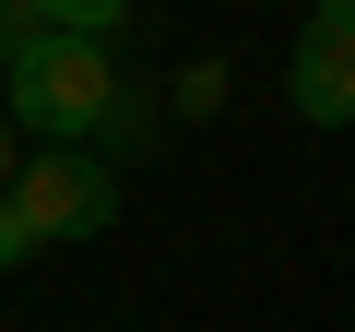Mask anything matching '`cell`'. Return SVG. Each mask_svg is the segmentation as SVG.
<instances>
[{
  "instance_id": "6da1fadb",
  "label": "cell",
  "mask_w": 355,
  "mask_h": 332,
  "mask_svg": "<svg viewBox=\"0 0 355 332\" xmlns=\"http://www.w3.org/2000/svg\"><path fill=\"white\" fill-rule=\"evenodd\" d=\"M0 119H12L36 154H107V166L130 142H154V95L95 36H36L12 72H0Z\"/></svg>"
},
{
  "instance_id": "7a4b0ae2",
  "label": "cell",
  "mask_w": 355,
  "mask_h": 332,
  "mask_svg": "<svg viewBox=\"0 0 355 332\" xmlns=\"http://www.w3.org/2000/svg\"><path fill=\"white\" fill-rule=\"evenodd\" d=\"M0 202L24 214V238H36V249H83V238H107V226H119V166H107V154H24Z\"/></svg>"
},
{
  "instance_id": "3957f363",
  "label": "cell",
  "mask_w": 355,
  "mask_h": 332,
  "mask_svg": "<svg viewBox=\"0 0 355 332\" xmlns=\"http://www.w3.org/2000/svg\"><path fill=\"white\" fill-rule=\"evenodd\" d=\"M284 107L308 131H355V13H331V0H308V24L284 48Z\"/></svg>"
},
{
  "instance_id": "277c9868",
  "label": "cell",
  "mask_w": 355,
  "mask_h": 332,
  "mask_svg": "<svg viewBox=\"0 0 355 332\" xmlns=\"http://www.w3.org/2000/svg\"><path fill=\"white\" fill-rule=\"evenodd\" d=\"M24 13H36L48 36H95V48H119V24L142 13V0H24Z\"/></svg>"
},
{
  "instance_id": "5b68a950",
  "label": "cell",
  "mask_w": 355,
  "mask_h": 332,
  "mask_svg": "<svg viewBox=\"0 0 355 332\" xmlns=\"http://www.w3.org/2000/svg\"><path fill=\"white\" fill-rule=\"evenodd\" d=\"M166 119H190V131H202V119H225V60H214V48H202V60H178V83H166Z\"/></svg>"
},
{
  "instance_id": "8992f818",
  "label": "cell",
  "mask_w": 355,
  "mask_h": 332,
  "mask_svg": "<svg viewBox=\"0 0 355 332\" xmlns=\"http://www.w3.org/2000/svg\"><path fill=\"white\" fill-rule=\"evenodd\" d=\"M36 36H48V24H36V13H24V0H0V72H12V60H24V48H36Z\"/></svg>"
},
{
  "instance_id": "52a82bcc",
  "label": "cell",
  "mask_w": 355,
  "mask_h": 332,
  "mask_svg": "<svg viewBox=\"0 0 355 332\" xmlns=\"http://www.w3.org/2000/svg\"><path fill=\"white\" fill-rule=\"evenodd\" d=\"M24 261H48V249L24 238V214H12V202H0V273H24Z\"/></svg>"
},
{
  "instance_id": "ba28073f",
  "label": "cell",
  "mask_w": 355,
  "mask_h": 332,
  "mask_svg": "<svg viewBox=\"0 0 355 332\" xmlns=\"http://www.w3.org/2000/svg\"><path fill=\"white\" fill-rule=\"evenodd\" d=\"M12 166H24V131H12V119H0V190H12Z\"/></svg>"
},
{
  "instance_id": "9c48e42d",
  "label": "cell",
  "mask_w": 355,
  "mask_h": 332,
  "mask_svg": "<svg viewBox=\"0 0 355 332\" xmlns=\"http://www.w3.org/2000/svg\"><path fill=\"white\" fill-rule=\"evenodd\" d=\"M331 13H355V0H331Z\"/></svg>"
}]
</instances>
